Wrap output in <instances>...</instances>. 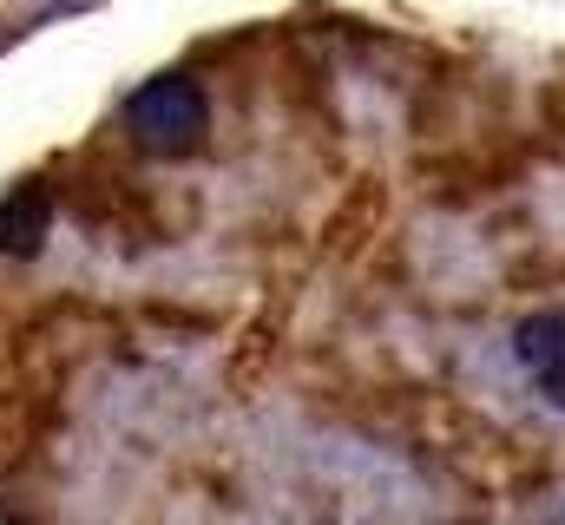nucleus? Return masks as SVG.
Segmentation results:
<instances>
[{"instance_id":"7ed1b4c3","label":"nucleus","mask_w":565,"mask_h":525,"mask_svg":"<svg viewBox=\"0 0 565 525\" xmlns=\"http://www.w3.org/2000/svg\"><path fill=\"white\" fill-rule=\"evenodd\" d=\"M513 355L540 375L546 362H559L565 355V309H540V315H526L520 329H513Z\"/></svg>"},{"instance_id":"20e7f679","label":"nucleus","mask_w":565,"mask_h":525,"mask_svg":"<svg viewBox=\"0 0 565 525\" xmlns=\"http://www.w3.org/2000/svg\"><path fill=\"white\" fill-rule=\"evenodd\" d=\"M540 394H546V400H553V407L565 414V355H559V362H546V368H540Z\"/></svg>"},{"instance_id":"f03ea898","label":"nucleus","mask_w":565,"mask_h":525,"mask_svg":"<svg viewBox=\"0 0 565 525\" xmlns=\"http://www.w3.org/2000/svg\"><path fill=\"white\" fill-rule=\"evenodd\" d=\"M40 237H46V197L40 191L7 197L0 204V250L7 257H26V250H40Z\"/></svg>"},{"instance_id":"f257e3e1","label":"nucleus","mask_w":565,"mask_h":525,"mask_svg":"<svg viewBox=\"0 0 565 525\" xmlns=\"http://www.w3.org/2000/svg\"><path fill=\"white\" fill-rule=\"evenodd\" d=\"M132 131H139V144L151 151H164V158H178V151H191L204 126H211V106H204V93H198V79H184V73H158L151 86L132 93Z\"/></svg>"}]
</instances>
